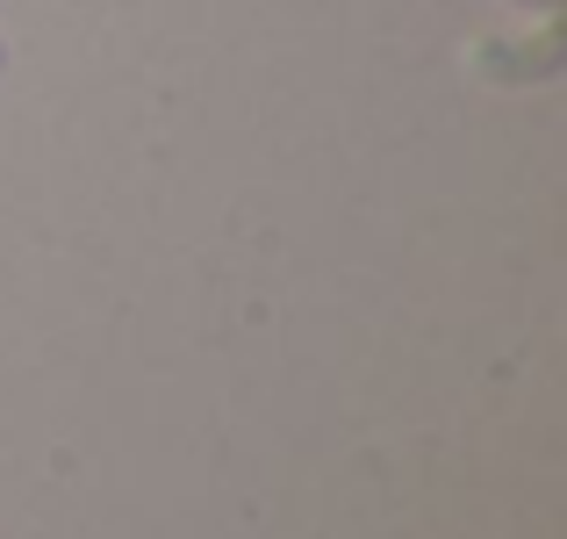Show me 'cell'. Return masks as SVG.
Here are the masks:
<instances>
[{
  "label": "cell",
  "instance_id": "3",
  "mask_svg": "<svg viewBox=\"0 0 567 539\" xmlns=\"http://www.w3.org/2000/svg\"><path fill=\"white\" fill-rule=\"evenodd\" d=\"M0 72H8V43H0Z\"/></svg>",
  "mask_w": 567,
  "mask_h": 539
},
{
  "label": "cell",
  "instance_id": "1",
  "mask_svg": "<svg viewBox=\"0 0 567 539\" xmlns=\"http://www.w3.org/2000/svg\"><path fill=\"white\" fill-rule=\"evenodd\" d=\"M560 58H567L560 29H539V37H517V43L482 37V43L467 51V65L482 72L488 87H532V80H554V72H560Z\"/></svg>",
  "mask_w": 567,
  "mask_h": 539
},
{
  "label": "cell",
  "instance_id": "2",
  "mask_svg": "<svg viewBox=\"0 0 567 539\" xmlns=\"http://www.w3.org/2000/svg\"><path fill=\"white\" fill-rule=\"evenodd\" d=\"M525 8H560V0H525Z\"/></svg>",
  "mask_w": 567,
  "mask_h": 539
}]
</instances>
